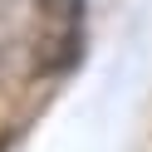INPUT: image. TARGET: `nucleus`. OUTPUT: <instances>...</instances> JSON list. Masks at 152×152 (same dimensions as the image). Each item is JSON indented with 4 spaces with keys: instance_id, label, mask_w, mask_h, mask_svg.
I'll list each match as a JSON object with an SVG mask.
<instances>
[{
    "instance_id": "1",
    "label": "nucleus",
    "mask_w": 152,
    "mask_h": 152,
    "mask_svg": "<svg viewBox=\"0 0 152 152\" xmlns=\"http://www.w3.org/2000/svg\"><path fill=\"white\" fill-rule=\"evenodd\" d=\"M39 5V39H34V69L59 74L83 49V0H34Z\"/></svg>"
}]
</instances>
